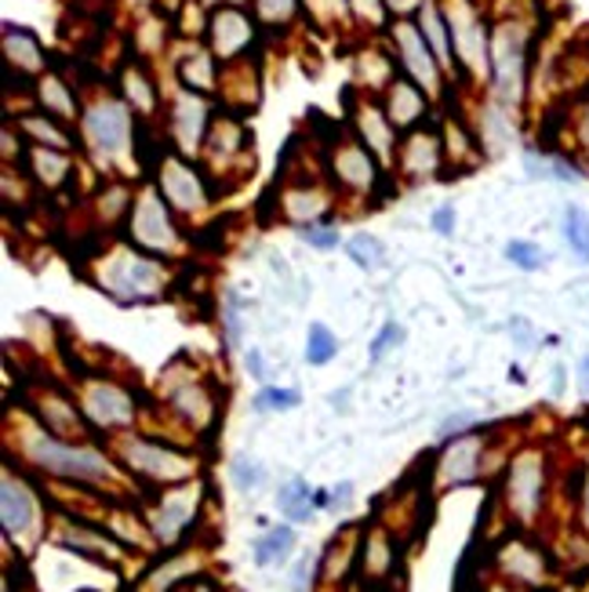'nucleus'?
<instances>
[{
    "instance_id": "f257e3e1",
    "label": "nucleus",
    "mask_w": 589,
    "mask_h": 592,
    "mask_svg": "<svg viewBox=\"0 0 589 592\" xmlns=\"http://www.w3.org/2000/svg\"><path fill=\"white\" fill-rule=\"evenodd\" d=\"M30 458L41 465V469L55 473V476H73V480H95V476H109V465L103 455L95 451H77V447H66L59 440H48L44 433H33L30 436Z\"/></svg>"
},
{
    "instance_id": "f03ea898",
    "label": "nucleus",
    "mask_w": 589,
    "mask_h": 592,
    "mask_svg": "<svg viewBox=\"0 0 589 592\" xmlns=\"http://www.w3.org/2000/svg\"><path fill=\"white\" fill-rule=\"evenodd\" d=\"M543 455L538 451H524V455L509 465V480H506V495H509V509L520 516V520H532L543 506Z\"/></svg>"
},
{
    "instance_id": "7ed1b4c3",
    "label": "nucleus",
    "mask_w": 589,
    "mask_h": 592,
    "mask_svg": "<svg viewBox=\"0 0 589 592\" xmlns=\"http://www.w3.org/2000/svg\"><path fill=\"white\" fill-rule=\"evenodd\" d=\"M128 462H132V469L154 476V480H182V476L193 473V465L182 455H175V451H165L157 444H146V440L128 444Z\"/></svg>"
},
{
    "instance_id": "20e7f679",
    "label": "nucleus",
    "mask_w": 589,
    "mask_h": 592,
    "mask_svg": "<svg viewBox=\"0 0 589 592\" xmlns=\"http://www.w3.org/2000/svg\"><path fill=\"white\" fill-rule=\"evenodd\" d=\"M84 404H87V414H92L98 425H124V422H132V414H135L132 400L113 385H95Z\"/></svg>"
},
{
    "instance_id": "39448f33",
    "label": "nucleus",
    "mask_w": 589,
    "mask_h": 592,
    "mask_svg": "<svg viewBox=\"0 0 589 592\" xmlns=\"http://www.w3.org/2000/svg\"><path fill=\"white\" fill-rule=\"evenodd\" d=\"M0 506H4V531L8 535H22L30 531L33 524V498L30 490L15 484V476H4V495H0Z\"/></svg>"
},
{
    "instance_id": "423d86ee",
    "label": "nucleus",
    "mask_w": 589,
    "mask_h": 592,
    "mask_svg": "<svg viewBox=\"0 0 589 592\" xmlns=\"http://www.w3.org/2000/svg\"><path fill=\"white\" fill-rule=\"evenodd\" d=\"M477 455H481V440L477 436H462L451 444V451L441 462V473L448 484H470L477 476Z\"/></svg>"
},
{
    "instance_id": "0eeeda50",
    "label": "nucleus",
    "mask_w": 589,
    "mask_h": 592,
    "mask_svg": "<svg viewBox=\"0 0 589 592\" xmlns=\"http://www.w3.org/2000/svg\"><path fill=\"white\" fill-rule=\"evenodd\" d=\"M87 135L95 138L103 149H117L124 142V135H128V117H124L120 106H98L87 113Z\"/></svg>"
},
{
    "instance_id": "6e6552de",
    "label": "nucleus",
    "mask_w": 589,
    "mask_h": 592,
    "mask_svg": "<svg viewBox=\"0 0 589 592\" xmlns=\"http://www.w3.org/2000/svg\"><path fill=\"white\" fill-rule=\"evenodd\" d=\"M277 506H281V512L287 516V520L303 524V520H309V516H313V506H317V501H313L306 480H287L281 487V495H277Z\"/></svg>"
},
{
    "instance_id": "1a4fd4ad",
    "label": "nucleus",
    "mask_w": 589,
    "mask_h": 592,
    "mask_svg": "<svg viewBox=\"0 0 589 592\" xmlns=\"http://www.w3.org/2000/svg\"><path fill=\"white\" fill-rule=\"evenodd\" d=\"M248 36H252V27H248V19L236 15V11H222L215 19V44L222 55H233L236 47H244Z\"/></svg>"
},
{
    "instance_id": "9d476101",
    "label": "nucleus",
    "mask_w": 589,
    "mask_h": 592,
    "mask_svg": "<svg viewBox=\"0 0 589 592\" xmlns=\"http://www.w3.org/2000/svg\"><path fill=\"white\" fill-rule=\"evenodd\" d=\"M503 563L513 578H520V582H532V585L543 582V557L528 546H509L503 552Z\"/></svg>"
},
{
    "instance_id": "9b49d317",
    "label": "nucleus",
    "mask_w": 589,
    "mask_h": 592,
    "mask_svg": "<svg viewBox=\"0 0 589 592\" xmlns=\"http://www.w3.org/2000/svg\"><path fill=\"white\" fill-rule=\"evenodd\" d=\"M292 546H295V531H292V527H273V531H266V535L259 538L255 563H259V567L281 563L287 552H292Z\"/></svg>"
},
{
    "instance_id": "f8f14e48",
    "label": "nucleus",
    "mask_w": 589,
    "mask_h": 592,
    "mask_svg": "<svg viewBox=\"0 0 589 592\" xmlns=\"http://www.w3.org/2000/svg\"><path fill=\"white\" fill-rule=\"evenodd\" d=\"M338 352V342L335 335L328 331L324 324H309V338H306V360L313 368H320V363H328Z\"/></svg>"
},
{
    "instance_id": "ddd939ff",
    "label": "nucleus",
    "mask_w": 589,
    "mask_h": 592,
    "mask_svg": "<svg viewBox=\"0 0 589 592\" xmlns=\"http://www.w3.org/2000/svg\"><path fill=\"white\" fill-rule=\"evenodd\" d=\"M400 47H404V59H408V66L416 70V77L419 81H433V62H430V55H425V47L419 44L416 30L400 27Z\"/></svg>"
},
{
    "instance_id": "4468645a",
    "label": "nucleus",
    "mask_w": 589,
    "mask_h": 592,
    "mask_svg": "<svg viewBox=\"0 0 589 592\" xmlns=\"http://www.w3.org/2000/svg\"><path fill=\"white\" fill-rule=\"evenodd\" d=\"M564 236H568L575 255L589 262V222H586V215L579 208H568V225H564Z\"/></svg>"
},
{
    "instance_id": "2eb2a0df",
    "label": "nucleus",
    "mask_w": 589,
    "mask_h": 592,
    "mask_svg": "<svg viewBox=\"0 0 589 592\" xmlns=\"http://www.w3.org/2000/svg\"><path fill=\"white\" fill-rule=\"evenodd\" d=\"M230 476H233V484L241 487V490H255L262 484V465L252 455H233Z\"/></svg>"
},
{
    "instance_id": "dca6fc26",
    "label": "nucleus",
    "mask_w": 589,
    "mask_h": 592,
    "mask_svg": "<svg viewBox=\"0 0 589 592\" xmlns=\"http://www.w3.org/2000/svg\"><path fill=\"white\" fill-rule=\"evenodd\" d=\"M349 258L360 262L365 269H375L382 262V247H379V241H375V236L357 233L354 241H349Z\"/></svg>"
},
{
    "instance_id": "f3484780",
    "label": "nucleus",
    "mask_w": 589,
    "mask_h": 592,
    "mask_svg": "<svg viewBox=\"0 0 589 592\" xmlns=\"http://www.w3.org/2000/svg\"><path fill=\"white\" fill-rule=\"evenodd\" d=\"M298 389H262L255 397V411H287V408H298Z\"/></svg>"
},
{
    "instance_id": "a211bd4d",
    "label": "nucleus",
    "mask_w": 589,
    "mask_h": 592,
    "mask_svg": "<svg viewBox=\"0 0 589 592\" xmlns=\"http://www.w3.org/2000/svg\"><path fill=\"white\" fill-rule=\"evenodd\" d=\"M506 258L513 262V266H520V269H528V273L543 269V262H546L543 251H538L535 244H528V241H513L506 247Z\"/></svg>"
},
{
    "instance_id": "6ab92c4d",
    "label": "nucleus",
    "mask_w": 589,
    "mask_h": 592,
    "mask_svg": "<svg viewBox=\"0 0 589 592\" xmlns=\"http://www.w3.org/2000/svg\"><path fill=\"white\" fill-rule=\"evenodd\" d=\"M365 563H368L371 574H386V571H390V541H386V535H371L368 538Z\"/></svg>"
},
{
    "instance_id": "aec40b11",
    "label": "nucleus",
    "mask_w": 589,
    "mask_h": 592,
    "mask_svg": "<svg viewBox=\"0 0 589 592\" xmlns=\"http://www.w3.org/2000/svg\"><path fill=\"white\" fill-rule=\"evenodd\" d=\"M393 103H400V109H393V117H397L400 124L411 120V117H416V113L422 109V98L411 92L408 84H397V87H393Z\"/></svg>"
},
{
    "instance_id": "412c9836",
    "label": "nucleus",
    "mask_w": 589,
    "mask_h": 592,
    "mask_svg": "<svg viewBox=\"0 0 589 592\" xmlns=\"http://www.w3.org/2000/svg\"><path fill=\"white\" fill-rule=\"evenodd\" d=\"M422 30L425 36H430V44H433V52L448 59V44H444V30H441V19H437V11L433 8H422Z\"/></svg>"
},
{
    "instance_id": "4be33fe9",
    "label": "nucleus",
    "mask_w": 589,
    "mask_h": 592,
    "mask_svg": "<svg viewBox=\"0 0 589 592\" xmlns=\"http://www.w3.org/2000/svg\"><path fill=\"white\" fill-rule=\"evenodd\" d=\"M400 335H404V331H400V327H397V324H386V327H382V335H379V338H375V346H371V360H379V357H382V352H386V349H390L393 342H400Z\"/></svg>"
},
{
    "instance_id": "5701e85b",
    "label": "nucleus",
    "mask_w": 589,
    "mask_h": 592,
    "mask_svg": "<svg viewBox=\"0 0 589 592\" xmlns=\"http://www.w3.org/2000/svg\"><path fill=\"white\" fill-rule=\"evenodd\" d=\"M259 11L266 19H284L292 11V0H259Z\"/></svg>"
},
{
    "instance_id": "b1692460",
    "label": "nucleus",
    "mask_w": 589,
    "mask_h": 592,
    "mask_svg": "<svg viewBox=\"0 0 589 592\" xmlns=\"http://www.w3.org/2000/svg\"><path fill=\"white\" fill-rule=\"evenodd\" d=\"M48 98H52L59 113H70V98H66V92H62L55 81H44V103H48Z\"/></svg>"
},
{
    "instance_id": "393cba45",
    "label": "nucleus",
    "mask_w": 589,
    "mask_h": 592,
    "mask_svg": "<svg viewBox=\"0 0 589 592\" xmlns=\"http://www.w3.org/2000/svg\"><path fill=\"white\" fill-rule=\"evenodd\" d=\"M303 236H306V241H309V244H317V247H324V251H328V247H335V244H338V233H335V230H306Z\"/></svg>"
},
{
    "instance_id": "a878e982",
    "label": "nucleus",
    "mask_w": 589,
    "mask_h": 592,
    "mask_svg": "<svg viewBox=\"0 0 589 592\" xmlns=\"http://www.w3.org/2000/svg\"><path fill=\"white\" fill-rule=\"evenodd\" d=\"M451 219H455V211H451V204H444V208H437V215H433V230L448 236L451 230H455V222H451Z\"/></svg>"
},
{
    "instance_id": "bb28decb",
    "label": "nucleus",
    "mask_w": 589,
    "mask_h": 592,
    "mask_svg": "<svg viewBox=\"0 0 589 592\" xmlns=\"http://www.w3.org/2000/svg\"><path fill=\"white\" fill-rule=\"evenodd\" d=\"M473 422V414H466V411H462V414H451V419L441 425V436H451V433H462V430H466V425Z\"/></svg>"
},
{
    "instance_id": "cd10ccee",
    "label": "nucleus",
    "mask_w": 589,
    "mask_h": 592,
    "mask_svg": "<svg viewBox=\"0 0 589 592\" xmlns=\"http://www.w3.org/2000/svg\"><path fill=\"white\" fill-rule=\"evenodd\" d=\"M248 371H252L255 378H262V374H266V368H262V352H259V349H252V352H248Z\"/></svg>"
},
{
    "instance_id": "c85d7f7f",
    "label": "nucleus",
    "mask_w": 589,
    "mask_h": 592,
    "mask_svg": "<svg viewBox=\"0 0 589 592\" xmlns=\"http://www.w3.org/2000/svg\"><path fill=\"white\" fill-rule=\"evenodd\" d=\"M306 574H309V560L295 567V592H306Z\"/></svg>"
},
{
    "instance_id": "c756f323",
    "label": "nucleus",
    "mask_w": 589,
    "mask_h": 592,
    "mask_svg": "<svg viewBox=\"0 0 589 592\" xmlns=\"http://www.w3.org/2000/svg\"><path fill=\"white\" fill-rule=\"evenodd\" d=\"M349 495H354V484H343V487L335 490V498H332V501H335V506H346Z\"/></svg>"
},
{
    "instance_id": "7c9ffc66",
    "label": "nucleus",
    "mask_w": 589,
    "mask_h": 592,
    "mask_svg": "<svg viewBox=\"0 0 589 592\" xmlns=\"http://www.w3.org/2000/svg\"><path fill=\"white\" fill-rule=\"evenodd\" d=\"M582 135H586V142H589V113H586V124H582Z\"/></svg>"
},
{
    "instance_id": "2f4dec72",
    "label": "nucleus",
    "mask_w": 589,
    "mask_h": 592,
    "mask_svg": "<svg viewBox=\"0 0 589 592\" xmlns=\"http://www.w3.org/2000/svg\"><path fill=\"white\" fill-rule=\"evenodd\" d=\"M582 374H586V382H589V357L582 360Z\"/></svg>"
},
{
    "instance_id": "473e14b6",
    "label": "nucleus",
    "mask_w": 589,
    "mask_h": 592,
    "mask_svg": "<svg viewBox=\"0 0 589 592\" xmlns=\"http://www.w3.org/2000/svg\"><path fill=\"white\" fill-rule=\"evenodd\" d=\"M586 512H589V498H586Z\"/></svg>"
},
{
    "instance_id": "72a5a7b5",
    "label": "nucleus",
    "mask_w": 589,
    "mask_h": 592,
    "mask_svg": "<svg viewBox=\"0 0 589 592\" xmlns=\"http://www.w3.org/2000/svg\"><path fill=\"white\" fill-rule=\"evenodd\" d=\"M503 592H506V589H503Z\"/></svg>"
}]
</instances>
